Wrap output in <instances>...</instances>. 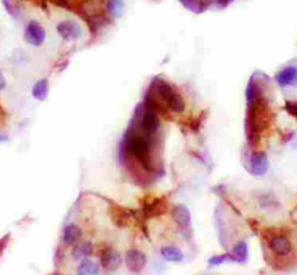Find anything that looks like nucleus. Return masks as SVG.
Returning a JSON list of instances; mask_svg holds the SVG:
<instances>
[{
	"instance_id": "nucleus-1",
	"label": "nucleus",
	"mask_w": 297,
	"mask_h": 275,
	"mask_svg": "<svg viewBox=\"0 0 297 275\" xmlns=\"http://www.w3.org/2000/svg\"><path fill=\"white\" fill-rule=\"evenodd\" d=\"M270 109L265 96L247 100L245 116V134L251 146L257 145L263 130L270 123Z\"/></svg>"
},
{
	"instance_id": "nucleus-2",
	"label": "nucleus",
	"mask_w": 297,
	"mask_h": 275,
	"mask_svg": "<svg viewBox=\"0 0 297 275\" xmlns=\"http://www.w3.org/2000/svg\"><path fill=\"white\" fill-rule=\"evenodd\" d=\"M151 135L152 134L145 133L143 129H142V133L129 130L124 137V146L127 154L141 162L142 166L146 171H153Z\"/></svg>"
},
{
	"instance_id": "nucleus-3",
	"label": "nucleus",
	"mask_w": 297,
	"mask_h": 275,
	"mask_svg": "<svg viewBox=\"0 0 297 275\" xmlns=\"http://www.w3.org/2000/svg\"><path fill=\"white\" fill-rule=\"evenodd\" d=\"M270 167L267 155L262 151L260 152H253L246 158L245 168L253 175H263L266 174Z\"/></svg>"
},
{
	"instance_id": "nucleus-4",
	"label": "nucleus",
	"mask_w": 297,
	"mask_h": 275,
	"mask_svg": "<svg viewBox=\"0 0 297 275\" xmlns=\"http://www.w3.org/2000/svg\"><path fill=\"white\" fill-rule=\"evenodd\" d=\"M24 40L32 47H40L46 40V30L39 22L30 21L24 29Z\"/></svg>"
},
{
	"instance_id": "nucleus-5",
	"label": "nucleus",
	"mask_w": 297,
	"mask_h": 275,
	"mask_svg": "<svg viewBox=\"0 0 297 275\" xmlns=\"http://www.w3.org/2000/svg\"><path fill=\"white\" fill-rule=\"evenodd\" d=\"M57 32H58L59 36L65 41H75L78 40L83 30L78 23L75 21H62L57 26Z\"/></svg>"
},
{
	"instance_id": "nucleus-6",
	"label": "nucleus",
	"mask_w": 297,
	"mask_h": 275,
	"mask_svg": "<svg viewBox=\"0 0 297 275\" xmlns=\"http://www.w3.org/2000/svg\"><path fill=\"white\" fill-rule=\"evenodd\" d=\"M125 265L133 273H138L145 267L146 257L143 252L138 250H129L125 254Z\"/></svg>"
},
{
	"instance_id": "nucleus-7",
	"label": "nucleus",
	"mask_w": 297,
	"mask_h": 275,
	"mask_svg": "<svg viewBox=\"0 0 297 275\" xmlns=\"http://www.w3.org/2000/svg\"><path fill=\"white\" fill-rule=\"evenodd\" d=\"M101 264H103V267L106 270H108V272H115L122 264V258L116 250L111 248L106 249L103 254H101Z\"/></svg>"
},
{
	"instance_id": "nucleus-8",
	"label": "nucleus",
	"mask_w": 297,
	"mask_h": 275,
	"mask_svg": "<svg viewBox=\"0 0 297 275\" xmlns=\"http://www.w3.org/2000/svg\"><path fill=\"white\" fill-rule=\"evenodd\" d=\"M275 79L281 87H286V86L297 87V68L295 67L284 68L276 75Z\"/></svg>"
},
{
	"instance_id": "nucleus-9",
	"label": "nucleus",
	"mask_w": 297,
	"mask_h": 275,
	"mask_svg": "<svg viewBox=\"0 0 297 275\" xmlns=\"http://www.w3.org/2000/svg\"><path fill=\"white\" fill-rule=\"evenodd\" d=\"M160 127V121L158 118L157 114L151 109H148L143 114L141 118V128L143 129L145 133L149 134H156Z\"/></svg>"
},
{
	"instance_id": "nucleus-10",
	"label": "nucleus",
	"mask_w": 297,
	"mask_h": 275,
	"mask_svg": "<svg viewBox=\"0 0 297 275\" xmlns=\"http://www.w3.org/2000/svg\"><path fill=\"white\" fill-rule=\"evenodd\" d=\"M270 248L279 256H288L291 252V243L284 236H273L270 239Z\"/></svg>"
},
{
	"instance_id": "nucleus-11",
	"label": "nucleus",
	"mask_w": 297,
	"mask_h": 275,
	"mask_svg": "<svg viewBox=\"0 0 297 275\" xmlns=\"http://www.w3.org/2000/svg\"><path fill=\"white\" fill-rule=\"evenodd\" d=\"M166 209H168V203L162 198L154 199L152 202H150L144 206V215L148 219H151L153 216H159L161 214H165Z\"/></svg>"
},
{
	"instance_id": "nucleus-12",
	"label": "nucleus",
	"mask_w": 297,
	"mask_h": 275,
	"mask_svg": "<svg viewBox=\"0 0 297 275\" xmlns=\"http://www.w3.org/2000/svg\"><path fill=\"white\" fill-rule=\"evenodd\" d=\"M81 229L77 224H69L64 228V233H63V241L67 245H75L78 243V240L81 238Z\"/></svg>"
},
{
	"instance_id": "nucleus-13",
	"label": "nucleus",
	"mask_w": 297,
	"mask_h": 275,
	"mask_svg": "<svg viewBox=\"0 0 297 275\" xmlns=\"http://www.w3.org/2000/svg\"><path fill=\"white\" fill-rule=\"evenodd\" d=\"M172 217L173 220L177 222V224L180 225V227L187 228L190 223V212L188 210V208L182 206V204H179V206H176L173 208Z\"/></svg>"
},
{
	"instance_id": "nucleus-14",
	"label": "nucleus",
	"mask_w": 297,
	"mask_h": 275,
	"mask_svg": "<svg viewBox=\"0 0 297 275\" xmlns=\"http://www.w3.org/2000/svg\"><path fill=\"white\" fill-rule=\"evenodd\" d=\"M247 254H249V248L245 241H239L235 245L233 251L229 253L230 260L239 262V264H244L247 260Z\"/></svg>"
},
{
	"instance_id": "nucleus-15",
	"label": "nucleus",
	"mask_w": 297,
	"mask_h": 275,
	"mask_svg": "<svg viewBox=\"0 0 297 275\" xmlns=\"http://www.w3.org/2000/svg\"><path fill=\"white\" fill-rule=\"evenodd\" d=\"M92 256V245L89 243H80L75 244V248L72 250V257L77 260L87 259Z\"/></svg>"
},
{
	"instance_id": "nucleus-16",
	"label": "nucleus",
	"mask_w": 297,
	"mask_h": 275,
	"mask_svg": "<svg viewBox=\"0 0 297 275\" xmlns=\"http://www.w3.org/2000/svg\"><path fill=\"white\" fill-rule=\"evenodd\" d=\"M166 106L170 110H172L174 113H182L185 110V101L182 99L180 94L177 93L176 91L173 92L172 96H171L168 101H166Z\"/></svg>"
},
{
	"instance_id": "nucleus-17",
	"label": "nucleus",
	"mask_w": 297,
	"mask_h": 275,
	"mask_svg": "<svg viewBox=\"0 0 297 275\" xmlns=\"http://www.w3.org/2000/svg\"><path fill=\"white\" fill-rule=\"evenodd\" d=\"M48 91H49V83L47 79H41L38 83H35L34 86H32L31 89V94L32 97L35 98L36 100L43 101L46 100V98L48 96Z\"/></svg>"
},
{
	"instance_id": "nucleus-18",
	"label": "nucleus",
	"mask_w": 297,
	"mask_h": 275,
	"mask_svg": "<svg viewBox=\"0 0 297 275\" xmlns=\"http://www.w3.org/2000/svg\"><path fill=\"white\" fill-rule=\"evenodd\" d=\"M161 256L164 257L166 261L171 262H180L184 259V254L180 250L174 248V246H165L161 249Z\"/></svg>"
},
{
	"instance_id": "nucleus-19",
	"label": "nucleus",
	"mask_w": 297,
	"mask_h": 275,
	"mask_svg": "<svg viewBox=\"0 0 297 275\" xmlns=\"http://www.w3.org/2000/svg\"><path fill=\"white\" fill-rule=\"evenodd\" d=\"M77 272L79 275H96L99 274V267L94 261L89 260L87 258V259L81 260Z\"/></svg>"
},
{
	"instance_id": "nucleus-20",
	"label": "nucleus",
	"mask_w": 297,
	"mask_h": 275,
	"mask_svg": "<svg viewBox=\"0 0 297 275\" xmlns=\"http://www.w3.org/2000/svg\"><path fill=\"white\" fill-rule=\"evenodd\" d=\"M107 10L113 18H121L124 11V3L122 0H108Z\"/></svg>"
},
{
	"instance_id": "nucleus-21",
	"label": "nucleus",
	"mask_w": 297,
	"mask_h": 275,
	"mask_svg": "<svg viewBox=\"0 0 297 275\" xmlns=\"http://www.w3.org/2000/svg\"><path fill=\"white\" fill-rule=\"evenodd\" d=\"M4 3V6L6 7V11L8 12V14H11L12 16H16L19 15V12H20V8L19 5L15 3V0H3Z\"/></svg>"
},
{
	"instance_id": "nucleus-22",
	"label": "nucleus",
	"mask_w": 297,
	"mask_h": 275,
	"mask_svg": "<svg viewBox=\"0 0 297 275\" xmlns=\"http://www.w3.org/2000/svg\"><path fill=\"white\" fill-rule=\"evenodd\" d=\"M225 261H231V260H230L229 253H225V254H218V256L211 257L208 262H209V265H210V266H213V267H215V266H219V265L224 264Z\"/></svg>"
},
{
	"instance_id": "nucleus-23",
	"label": "nucleus",
	"mask_w": 297,
	"mask_h": 275,
	"mask_svg": "<svg viewBox=\"0 0 297 275\" xmlns=\"http://www.w3.org/2000/svg\"><path fill=\"white\" fill-rule=\"evenodd\" d=\"M284 109L287 110L288 114L294 116L297 120V101H286Z\"/></svg>"
},
{
	"instance_id": "nucleus-24",
	"label": "nucleus",
	"mask_w": 297,
	"mask_h": 275,
	"mask_svg": "<svg viewBox=\"0 0 297 275\" xmlns=\"http://www.w3.org/2000/svg\"><path fill=\"white\" fill-rule=\"evenodd\" d=\"M6 85H7V83H6V78H5V76L3 75V72H0V91H2V89H4L6 87Z\"/></svg>"
},
{
	"instance_id": "nucleus-25",
	"label": "nucleus",
	"mask_w": 297,
	"mask_h": 275,
	"mask_svg": "<svg viewBox=\"0 0 297 275\" xmlns=\"http://www.w3.org/2000/svg\"><path fill=\"white\" fill-rule=\"evenodd\" d=\"M7 238H8V237H5V238H4V239L0 240V256H2L3 250L5 249V246H6V240H7Z\"/></svg>"
},
{
	"instance_id": "nucleus-26",
	"label": "nucleus",
	"mask_w": 297,
	"mask_h": 275,
	"mask_svg": "<svg viewBox=\"0 0 297 275\" xmlns=\"http://www.w3.org/2000/svg\"><path fill=\"white\" fill-rule=\"evenodd\" d=\"M230 2H231V0H217V3H218L219 5H221L222 7H225V6L229 5Z\"/></svg>"
},
{
	"instance_id": "nucleus-27",
	"label": "nucleus",
	"mask_w": 297,
	"mask_h": 275,
	"mask_svg": "<svg viewBox=\"0 0 297 275\" xmlns=\"http://www.w3.org/2000/svg\"><path fill=\"white\" fill-rule=\"evenodd\" d=\"M6 141H8V137L7 136H4V135H0V143L6 142Z\"/></svg>"
},
{
	"instance_id": "nucleus-28",
	"label": "nucleus",
	"mask_w": 297,
	"mask_h": 275,
	"mask_svg": "<svg viewBox=\"0 0 297 275\" xmlns=\"http://www.w3.org/2000/svg\"><path fill=\"white\" fill-rule=\"evenodd\" d=\"M180 2L184 3V5H187V4L190 3V2H193V0H180Z\"/></svg>"
}]
</instances>
